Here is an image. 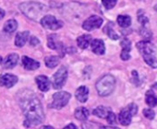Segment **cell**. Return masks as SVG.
I'll return each instance as SVG.
<instances>
[{
    "label": "cell",
    "mask_w": 157,
    "mask_h": 129,
    "mask_svg": "<svg viewBox=\"0 0 157 129\" xmlns=\"http://www.w3.org/2000/svg\"><path fill=\"white\" fill-rule=\"evenodd\" d=\"M63 129H77V126L74 123H69L67 126H65Z\"/></svg>",
    "instance_id": "obj_34"
},
{
    "label": "cell",
    "mask_w": 157,
    "mask_h": 129,
    "mask_svg": "<svg viewBox=\"0 0 157 129\" xmlns=\"http://www.w3.org/2000/svg\"><path fill=\"white\" fill-rule=\"evenodd\" d=\"M56 35H49L48 36V47L51 48V49H54V50H56L59 48V46L61 45L60 42H57V39H56Z\"/></svg>",
    "instance_id": "obj_25"
},
{
    "label": "cell",
    "mask_w": 157,
    "mask_h": 129,
    "mask_svg": "<svg viewBox=\"0 0 157 129\" xmlns=\"http://www.w3.org/2000/svg\"><path fill=\"white\" fill-rule=\"evenodd\" d=\"M1 62H2V57L0 56V64H1Z\"/></svg>",
    "instance_id": "obj_39"
},
{
    "label": "cell",
    "mask_w": 157,
    "mask_h": 129,
    "mask_svg": "<svg viewBox=\"0 0 157 129\" xmlns=\"http://www.w3.org/2000/svg\"><path fill=\"white\" fill-rule=\"evenodd\" d=\"M22 66L27 70H35V69L39 68L40 63L35 61L34 59H32V58L24 55V56H22Z\"/></svg>",
    "instance_id": "obj_15"
},
{
    "label": "cell",
    "mask_w": 157,
    "mask_h": 129,
    "mask_svg": "<svg viewBox=\"0 0 157 129\" xmlns=\"http://www.w3.org/2000/svg\"><path fill=\"white\" fill-rule=\"evenodd\" d=\"M153 88H156V89H157V83H156L155 85H153Z\"/></svg>",
    "instance_id": "obj_38"
},
{
    "label": "cell",
    "mask_w": 157,
    "mask_h": 129,
    "mask_svg": "<svg viewBox=\"0 0 157 129\" xmlns=\"http://www.w3.org/2000/svg\"><path fill=\"white\" fill-rule=\"evenodd\" d=\"M140 34L143 36V38L145 39V41H149V39L151 38V32L148 29H146V27H143L141 31H140Z\"/></svg>",
    "instance_id": "obj_31"
},
{
    "label": "cell",
    "mask_w": 157,
    "mask_h": 129,
    "mask_svg": "<svg viewBox=\"0 0 157 129\" xmlns=\"http://www.w3.org/2000/svg\"><path fill=\"white\" fill-rule=\"evenodd\" d=\"M41 24L44 28L56 31L63 27V22L61 20H56L54 16L52 15H45L42 18L41 20Z\"/></svg>",
    "instance_id": "obj_7"
},
{
    "label": "cell",
    "mask_w": 157,
    "mask_h": 129,
    "mask_svg": "<svg viewBox=\"0 0 157 129\" xmlns=\"http://www.w3.org/2000/svg\"><path fill=\"white\" fill-rule=\"evenodd\" d=\"M29 34H30L29 31H21V32H19L16 35V38H15V44H16V46L22 47L26 43L28 38H29Z\"/></svg>",
    "instance_id": "obj_19"
},
{
    "label": "cell",
    "mask_w": 157,
    "mask_h": 129,
    "mask_svg": "<svg viewBox=\"0 0 157 129\" xmlns=\"http://www.w3.org/2000/svg\"><path fill=\"white\" fill-rule=\"evenodd\" d=\"M138 112V107L134 103H130L126 108L122 109L118 114V121L122 125H128L131 123L132 116Z\"/></svg>",
    "instance_id": "obj_4"
},
{
    "label": "cell",
    "mask_w": 157,
    "mask_h": 129,
    "mask_svg": "<svg viewBox=\"0 0 157 129\" xmlns=\"http://www.w3.org/2000/svg\"><path fill=\"white\" fill-rule=\"evenodd\" d=\"M40 129H55V128L52 127V126H50V125H44V126H42Z\"/></svg>",
    "instance_id": "obj_36"
},
{
    "label": "cell",
    "mask_w": 157,
    "mask_h": 129,
    "mask_svg": "<svg viewBox=\"0 0 157 129\" xmlns=\"http://www.w3.org/2000/svg\"><path fill=\"white\" fill-rule=\"evenodd\" d=\"M59 57L58 56H56V55H50V56H47L45 57L44 59V64L45 66L49 68H56V66H58L59 64Z\"/></svg>",
    "instance_id": "obj_22"
},
{
    "label": "cell",
    "mask_w": 157,
    "mask_h": 129,
    "mask_svg": "<svg viewBox=\"0 0 157 129\" xmlns=\"http://www.w3.org/2000/svg\"><path fill=\"white\" fill-rule=\"evenodd\" d=\"M20 105L25 116L24 125L29 127L44 122V113L38 97L30 90H25L20 98Z\"/></svg>",
    "instance_id": "obj_1"
},
{
    "label": "cell",
    "mask_w": 157,
    "mask_h": 129,
    "mask_svg": "<svg viewBox=\"0 0 157 129\" xmlns=\"http://www.w3.org/2000/svg\"><path fill=\"white\" fill-rule=\"evenodd\" d=\"M112 110L108 107H105V106H98L97 108H95L94 110V114L95 116H98L100 118H107L109 112H111Z\"/></svg>",
    "instance_id": "obj_20"
},
{
    "label": "cell",
    "mask_w": 157,
    "mask_h": 129,
    "mask_svg": "<svg viewBox=\"0 0 157 129\" xmlns=\"http://www.w3.org/2000/svg\"><path fill=\"white\" fill-rule=\"evenodd\" d=\"M18 82V77L12 74H3L0 76V85L8 89L13 87Z\"/></svg>",
    "instance_id": "obj_10"
},
{
    "label": "cell",
    "mask_w": 157,
    "mask_h": 129,
    "mask_svg": "<svg viewBox=\"0 0 157 129\" xmlns=\"http://www.w3.org/2000/svg\"><path fill=\"white\" fill-rule=\"evenodd\" d=\"M5 17V10H3L2 9H0V20L3 19Z\"/></svg>",
    "instance_id": "obj_35"
},
{
    "label": "cell",
    "mask_w": 157,
    "mask_h": 129,
    "mask_svg": "<svg viewBox=\"0 0 157 129\" xmlns=\"http://www.w3.org/2000/svg\"><path fill=\"white\" fill-rule=\"evenodd\" d=\"M104 31L108 35V37L112 40H118L119 39V36L115 32V31L110 27V24H108L105 29H104Z\"/></svg>",
    "instance_id": "obj_27"
},
{
    "label": "cell",
    "mask_w": 157,
    "mask_h": 129,
    "mask_svg": "<svg viewBox=\"0 0 157 129\" xmlns=\"http://www.w3.org/2000/svg\"><path fill=\"white\" fill-rule=\"evenodd\" d=\"M102 129H119L117 127H109V126H103Z\"/></svg>",
    "instance_id": "obj_37"
},
{
    "label": "cell",
    "mask_w": 157,
    "mask_h": 129,
    "mask_svg": "<svg viewBox=\"0 0 157 129\" xmlns=\"http://www.w3.org/2000/svg\"><path fill=\"white\" fill-rule=\"evenodd\" d=\"M67 79V70L65 67H61L53 76L52 78V84L53 88L56 90L61 89L64 84L66 83V80Z\"/></svg>",
    "instance_id": "obj_6"
},
{
    "label": "cell",
    "mask_w": 157,
    "mask_h": 129,
    "mask_svg": "<svg viewBox=\"0 0 157 129\" xmlns=\"http://www.w3.org/2000/svg\"><path fill=\"white\" fill-rule=\"evenodd\" d=\"M138 20L142 25V27H146V25L149 23V19L145 16V14L142 11H141V14H140V11L138 13Z\"/></svg>",
    "instance_id": "obj_28"
},
{
    "label": "cell",
    "mask_w": 157,
    "mask_h": 129,
    "mask_svg": "<svg viewBox=\"0 0 157 129\" xmlns=\"http://www.w3.org/2000/svg\"><path fill=\"white\" fill-rule=\"evenodd\" d=\"M106 120H107V122H108L110 124H115V123H117V122H116V115H115V113H114L112 111L109 112V114H108Z\"/></svg>",
    "instance_id": "obj_32"
},
{
    "label": "cell",
    "mask_w": 157,
    "mask_h": 129,
    "mask_svg": "<svg viewBox=\"0 0 157 129\" xmlns=\"http://www.w3.org/2000/svg\"><path fill=\"white\" fill-rule=\"evenodd\" d=\"M143 115H144L147 119L152 120V119L154 118V116H155V112H154L153 110L148 108V109H144V110H143Z\"/></svg>",
    "instance_id": "obj_30"
},
{
    "label": "cell",
    "mask_w": 157,
    "mask_h": 129,
    "mask_svg": "<svg viewBox=\"0 0 157 129\" xmlns=\"http://www.w3.org/2000/svg\"><path fill=\"white\" fill-rule=\"evenodd\" d=\"M91 48H92V51L95 54L102 55L105 52V42L101 39H94V40H93L92 42H91Z\"/></svg>",
    "instance_id": "obj_12"
},
{
    "label": "cell",
    "mask_w": 157,
    "mask_h": 129,
    "mask_svg": "<svg viewBox=\"0 0 157 129\" xmlns=\"http://www.w3.org/2000/svg\"><path fill=\"white\" fill-rule=\"evenodd\" d=\"M103 22H104V20L101 17H99L97 15H93L84 20V22L82 23V28L85 31H90L100 28L102 26Z\"/></svg>",
    "instance_id": "obj_8"
},
{
    "label": "cell",
    "mask_w": 157,
    "mask_h": 129,
    "mask_svg": "<svg viewBox=\"0 0 157 129\" xmlns=\"http://www.w3.org/2000/svg\"><path fill=\"white\" fill-rule=\"evenodd\" d=\"M35 81H36V84L38 86V89L41 91L45 92V91L49 90V89H50V80L46 76H44V75L38 76V77H36Z\"/></svg>",
    "instance_id": "obj_13"
},
{
    "label": "cell",
    "mask_w": 157,
    "mask_h": 129,
    "mask_svg": "<svg viewBox=\"0 0 157 129\" xmlns=\"http://www.w3.org/2000/svg\"><path fill=\"white\" fill-rule=\"evenodd\" d=\"M137 48L142 54L144 55H151L154 54V46L149 41H140L137 43Z\"/></svg>",
    "instance_id": "obj_9"
},
{
    "label": "cell",
    "mask_w": 157,
    "mask_h": 129,
    "mask_svg": "<svg viewBox=\"0 0 157 129\" xmlns=\"http://www.w3.org/2000/svg\"><path fill=\"white\" fill-rule=\"evenodd\" d=\"M92 42V36L90 34H83L77 39L78 46L82 49H86Z\"/></svg>",
    "instance_id": "obj_18"
},
{
    "label": "cell",
    "mask_w": 157,
    "mask_h": 129,
    "mask_svg": "<svg viewBox=\"0 0 157 129\" xmlns=\"http://www.w3.org/2000/svg\"><path fill=\"white\" fill-rule=\"evenodd\" d=\"M145 101L150 107H155L157 105V97L152 90H148L145 94Z\"/></svg>",
    "instance_id": "obj_21"
},
{
    "label": "cell",
    "mask_w": 157,
    "mask_h": 129,
    "mask_svg": "<svg viewBox=\"0 0 157 129\" xmlns=\"http://www.w3.org/2000/svg\"><path fill=\"white\" fill-rule=\"evenodd\" d=\"M70 97H71L70 93H68L67 91H58L53 95V101L49 106H50V108L59 110L67 104Z\"/></svg>",
    "instance_id": "obj_5"
},
{
    "label": "cell",
    "mask_w": 157,
    "mask_h": 129,
    "mask_svg": "<svg viewBox=\"0 0 157 129\" xmlns=\"http://www.w3.org/2000/svg\"><path fill=\"white\" fill-rule=\"evenodd\" d=\"M117 23L122 28H128L131 24V18L128 15H119L117 17Z\"/></svg>",
    "instance_id": "obj_24"
},
{
    "label": "cell",
    "mask_w": 157,
    "mask_h": 129,
    "mask_svg": "<svg viewBox=\"0 0 157 129\" xmlns=\"http://www.w3.org/2000/svg\"><path fill=\"white\" fill-rule=\"evenodd\" d=\"M154 9H155V10H156V11H157V5H156V6H155V8H154Z\"/></svg>",
    "instance_id": "obj_40"
},
{
    "label": "cell",
    "mask_w": 157,
    "mask_h": 129,
    "mask_svg": "<svg viewBox=\"0 0 157 129\" xmlns=\"http://www.w3.org/2000/svg\"><path fill=\"white\" fill-rule=\"evenodd\" d=\"M39 42H39V40H38L36 37H34V36L31 37V40H30V44H31L32 46H35V45H37Z\"/></svg>",
    "instance_id": "obj_33"
},
{
    "label": "cell",
    "mask_w": 157,
    "mask_h": 129,
    "mask_svg": "<svg viewBox=\"0 0 157 129\" xmlns=\"http://www.w3.org/2000/svg\"><path fill=\"white\" fill-rule=\"evenodd\" d=\"M76 99L81 102H86L89 97V89L86 86H81L78 89H77L75 92Z\"/></svg>",
    "instance_id": "obj_16"
},
{
    "label": "cell",
    "mask_w": 157,
    "mask_h": 129,
    "mask_svg": "<svg viewBox=\"0 0 157 129\" xmlns=\"http://www.w3.org/2000/svg\"><path fill=\"white\" fill-rule=\"evenodd\" d=\"M120 44H121V47H122V52H121V54H120L121 59L124 60V61H127V60H128L130 58L129 53H130V50H131V42H130V41L128 39L124 38L121 41Z\"/></svg>",
    "instance_id": "obj_11"
},
{
    "label": "cell",
    "mask_w": 157,
    "mask_h": 129,
    "mask_svg": "<svg viewBox=\"0 0 157 129\" xmlns=\"http://www.w3.org/2000/svg\"><path fill=\"white\" fill-rule=\"evenodd\" d=\"M19 62V55L15 53L9 54L3 61V67L7 69H10L16 67Z\"/></svg>",
    "instance_id": "obj_14"
},
{
    "label": "cell",
    "mask_w": 157,
    "mask_h": 129,
    "mask_svg": "<svg viewBox=\"0 0 157 129\" xmlns=\"http://www.w3.org/2000/svg\"><path fill=\"white\" fill-rule=\"evenodd\" d=\"M20 9L25 16L32 20H37L47 11V8L44 5L36 2L22 3L20 5Z\"/></svg>",
    "instance_id": "obj_2"
},
{
    "label": "cell",
    "mask_w": 157,
    "mask_h": 129,
    "mask_svg": "<svg viewBox=\"0 0 157 129\" xmlns=\"http://www.w3.org/2000/svg\"><path fill=\"white\" fill-rule=\"evenodd\" d=\"M144 61L146 62L147 64H149L150 67H151L152 68H157V59L154 56V54H151V55H144L143 56Z\"/></svg>",
    "instance_id": "obj_26"
},
{
    "label": "cell",
    "mask_w": 157,
    "mask_h": 129,
    "mask_svg": "<svg viewBox=\"0 0 157 129\" xmlns=\"http://www.w3.org/2000/svg\"><path fill=\"white\" fill-rule=\"evenodd\" d=\"M74 115L75 118L78 119V121H86L90 115V112L88 109H86L85 107H78L75 110Z\"/></svg>",
    "instance_id": "obj_17"
},
{
    "label": "cell",
    "mask_w": 157,
    "mask_h": 129,
    "mask_svg": "<svg viewBox=\"0 0 157 129\" xmlns=\"http://www.w3.org/2000/svg\"><path fill=\"white\" fill-rule=\"evenodd\" d=\"M116 87V79L111 75H105L102 77L96 82V90L100 96H108L110 95Z\"/></svg>",
    "instance_id": "obj_3"
},
{
    "label": "cell",
    "mask_w": 157,
    "mask_h": 129,
    "mask_svg": "<svg viewBox=\"0 0 157 129\" xmlns=\"http://www.w3.org/2000/svg\"><path fill=\"white\" fill-rule=\"evenodd\" d=\"M18 28V22L15 20H9L5 24H4V31L8 33H12L14 32Z\"/></svg>",
    "instance_id": "obj_23"
},
{
    "label": "cell",
    "mask_w": 157,
    "mask_h": 129,
    "mask_svg": "<svg viewBox=\"0 0 157 129\" xmlns=\"http://www.w3.org/2000/svg\"><path fill=\"white\" fill-rule=\"evenodd\" d=\"M117 2V0H102V4L106 9H113Z\"/></svg>",
    "instance_id": "obj_29"
}]
</instances>
